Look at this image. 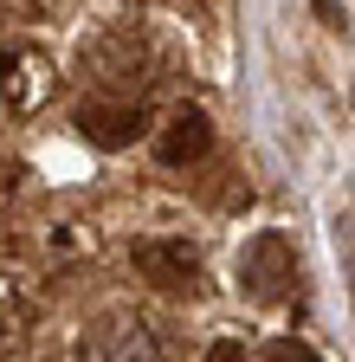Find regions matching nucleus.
<instances>
[{
    "label": "nucleus",
    "mask_w": 355,
    "mask_h": 362,
    "mask_svg": "<svg viewBox=\"0 0 355 362\" xmlns=\"http://www.w3.org/2000/svg\"><path fill=\"white\" fill-rule=\"evenodd\" d=\"M52 90H59V78H52V59L46 52H7L0 59V104H7L13 117H32L39 104H52Z\"/></svg>",
    "instance_id": "obj_3"
},
{
    "label": "nucleus",
    "mask_w": 355,
    "mask_h": 362,
    "mask_svg": "<svg viewBox=\"0 0 355 362\" xmlns=\"http://www.w3.org/2000/svg\"><path fill=\"white\" fill-rule=\"evenodd\" d=\"M136 272L149 285H162V291H194L200 285V252L188 240H143L136 246Z\"/></svg>",
    "instance_id": "obj_5"
},
{
    "label": "nucleus",
    "mask_w": 355,
    "mask_h": 362,
    "mask_svg": "<svg viewBox=\"0 0 355 362\" xmlns=\"http://www.w3.org/2000/svg\"><path fill=\"white\" fill-rule=\"evenodd\" d=\"M258 362H323V356H317V349H310L303 337H278V343H272V349H265Z\"/></svg>",
    "instance_id": "obj_7"
},
{
    "label": "nucleus",
    "mask_w": 355,
    "mask_h": 362,
    "mask_svg": "<svg viewBox=\"0 0 355 362\" xmlns=\"http://www.w3.org/2000/svg\"><path fill=\"white\" fill-rule=\"evenodd\" d=\"M213 149V123H207V110H194V104H181L162 129H155V156L168 162V168H188V162H200Z\"/></svg>",
    "instance_id": "obj_6"
},
{
    "label": "nucleus",
    "mask_w": 355,
    "mask_h": 362,
    "mask_svg": "<svg viewBox=\"0 0 355 362\" xmlns=\"http://www.w3.org/2000/svg\"><path fill=\"white\" fill-rule=\"evenodd\" d=\"M207 362H252V356H246V349H239L233 337H219V343L207 349Z\"/></svg>",
    "instance_id": "obj_8"
},
{
    "label": "nucleus",
    "mask_w": 355,
    "mask_h": 362,
    "mask_svg": "<svg viewBox=\"0 0 355 362\" xmlns=\"http://www.w3.org/2000/svg\"><path fill=\"white\" fill-rule=\"evenodd\" d=\"M239 285L258 298V304H278L291 285H297V252L284 233H258L246 252H239Z\"/></svg>",
    "instance_id": "obj_2"
},
{
    "label": "nucleus",
    "mask_w": 355,
    "mask_h": 362,
    "mask_svg": "<svg viewBox=\"0 0 355 362\" xmlns=\"http://www.w3.org/2000/svg\"><path fill=\"white\" fill-rule=\"evenodd\" d=\"M78 362H162V343L149 317L136 310H104L91 330L78 337Z\"/></svg>",
    "instance_id": "obj_1"
},
{
    "label": "nucleus",
    "mask_w": 355,
    "mask_h": 362,
    "mask_svg": "<svg viewBox=\"0 0 355 362\" xmlns=\"http://www.w3.org/2000/svg\"><path fill=\"white\" fill-rule=\"evenodd\" d=\"M78 129H84V143H97V149H129L149 123H143L136 98H91L78 110Z\"/></svg>",
    "instance_id": "obj_4"
}]
</instances>
